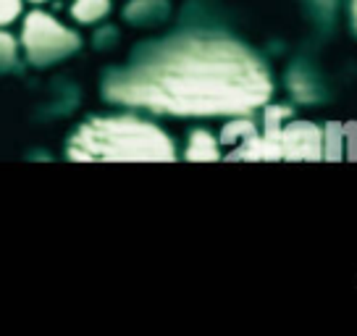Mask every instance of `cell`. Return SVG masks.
<instances>
[{
  "instance_id": "obj_5",
  "label": "cell",
  "mask_w": 357,
  "mask_h": 336,
  "mask_svg": "<svg viewBox=\"0 0 357 336\" xmlns=\"http://www.w3.org/2000/svg\"><path fill=\"white\" fill-rule=\"evenodd\" d=\"M221 142L208 132V129H195L187 139V150H184V158L187 160H197V163H205V160H218L221 158Z\"/></svg>"
},
{
  "instance_id": "obj_6",
  "label": "cell",
  "mask_w": 357,
  "mask_h": 336,
  "mask_svg": "<svg viewBox=\"0 0 357 336\" xmlns=\"http://www.w3.org/2000/svg\"><path fill=\"white\" fill-rule=\"evenodd\" d=\"M26 3L24 0H0V29H11L22 22Z\"/></svg>"
},
{
  "instance_id": "obj_8",
  "label": "cell",
  "mask_w": 357,
  "mask_h": 336,
  "mask_svg": "<svg viewBox=\"0 0 357 336\" xmlns=\"http://www.w3.org/2000/svg\"><path fill=\"white\" fill-rule=\"evenodd\" d=\"M349 16H352V26L357 32V0H352V8H349Z\"/></svg>"
},
{
  "instance_id": "obj_9",
  "label": "cell",
  "mask_w": 357,
  "mask_h": 336,
  "mask_svg": "<svg viewBox=\"0 0 357 336\" xmlns=\"http://www.w3.org/2000/svg\"><path fill=\"white\" fill-rule=\"evenodd\" d=\"M24 3H26V6H47L50 0H24Z\"/></svg>"
},
{
  "instance_id": "obj_2",
  "label": "cell",
  "mask_w": 357,
  "mask_h": 336,
  "mask_svg": "<svg viewBox=\"0 0 357 336\" xmlns=\"http://www.w3.org/2000/svg\"><path fill=\"white\" fill-rule=\"evenodd\" d=\"M71 160H174V139L153 121L137 116H98L79 123L68 139Z\"/></svg>"
},
{
  "instance_id": "obj_4",
  "label": "cell",
  "mask_w": 357,
  "mask_h": 336,
  "mask_svg": "<svg viewBox=\"0 0 357 336\" xmlns=\"http://www.w3.org/2000/svg\"><path fill=\"white\" fill-rule=\"evenodd\" d=\"M111 8H113L111 0H71L68 16L79 26H92V24L108 19Z\"/></svg>"
},
{
  "instance_id": "obj_1",
  "label": "cell",
  "mask_w": 357,
  "mask_h": 336,
  "mask_svg": "<svg viewBox=\"0 0 357 336\" xmlns=\"http://www.w3.org/2000/svg\"><path fill=\"white\" fill-rule=\"evenodd\" d=\"M105 95L168 116H245L268 102L271 79L242 45L195 37L113 77Z\"/></svg>"
},
{
  "instance_id": "obj_7",
  "label": "cell",
  "mask_w": 357,
  "mask_h": 336,
  "mask_svg": "<svg viewBox=\"0 0 357 336\" xmlns=\"http://www.w3.org/2000/svg\"><path fill=\"white\" fill-rule=\"evenodd\" d=\"M16 53H19V40L8 29H0V63L13 61Z\"/></svg>"
},
{
  "instance_id": "obj_3",
  "label": "cell",
  "mask_w": 357,
  "mask_h": 336,
  "mask_svg": "<svg viewBox=\"0 0 357 336\" xmlns=\"http://www.w3.org/2000/svg\"><path fill=\"white\" fill-rule=\"evenodd\" d=\"M16 40L32 63H56L77 53L82 45L77 29L56 19L53 13L43 11V6H32V11H24Z\"/></svg>"
}]
</instances>
